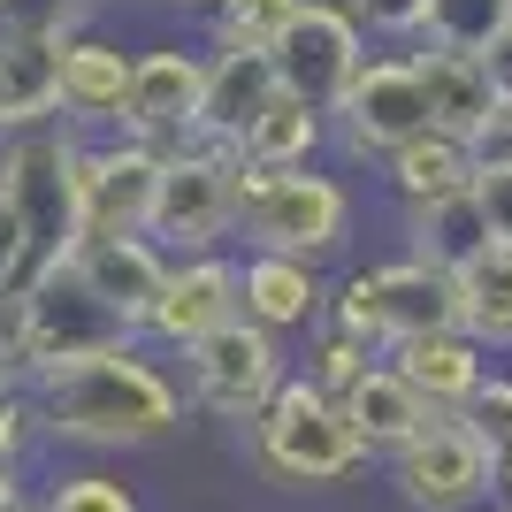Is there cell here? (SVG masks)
Segmentation results:
<instances>
[{"mask_svg": "<svg viewBox=\"0 0 512 512\" xmlns=\"http://www.w3.org/2000/svg\"><path fill=\"white\" fill-rule=\"evenodd\" d=\"M337 406H344V421H352V436L367 444V459H398V451H406L413 436L436 421V413L421 406V390H413L390 360H375L360 383L337 398Z\"/></svg>", "mask_w": 512, "mask_h": 512, "instance_id": "19", "label": "cell"}, {"mask_svg": "<svg viewBox=\"0 0 512 512\" xmlns=\"http://www.w3.org/2000/svg\"><path fill=\"white\" fill-rule=\"evenodd\" d=\"M123 92H130V46L85 23V31L62 46V130H77V138H115V130H123Z\"/></svg>", "mask_w": 512, "mask_h": 512, "instance_id": "15", "label": "cell"}, {"mask_svg": "<svg viewBox=\"0 0 512 512\" xmlns=\"http://www.w3.org/2000/svg\"><path fill=\"white\" fill-rule=\"evenodd\" d=\"M375 360H383V352H367L360 337H344V329H329V321H321L314 337H306V360H299V375H306L314 390H329V398H344V390L360 383V375H367Z\"/></svg>", "mask_w": 512, "mask_h": 512, "instance_id": "29", "label": "cell"}, {"mask_svg": "<svg viewBox=\"0 0 512 512\" xmlns=\"http://www.w3.org/2000/svg\"><path fill=\"white\" fill-rule=\"evenodd\" d=\"M512 23V0H428V23L413 46H444V54H482Z\"/></svg>", "mask_w": 512, "mask_h": 512, "instance_id": "27", "label": "cell"}, {"mask_svg": "<svg viewBox=\"0 0 512 512\" xmlns=\"http://www.w3.org/2000/svg\"><path fill=\"white\" fill-rule=\"evenodd\" d=\"M421 130H428V100H421V69H413V54L375 46V54H367V69L352 77V92L329 107V138H337L352 161L383 169L390 153L413 146Z\"/></svg>", "mask_w": 512, "mask_h": 512, "instance_id": "9", "label": "cell"}, {"mask_svg": "<svg viewBox=\"0 0 512 512\" xmlns=\"http://www.w3.org/2000/svg\"><path fill=\"white\" fill-rule=\"evenodd\" d=\"M482 77H490L497 107H512V23H505V31H497L490 46H482Z\"/></svg>", "mask_w": 512, "mask_h": 512, "instance_id": "38", "label": "cell"}, {"mask_svg": "<svg viewBox=\"0 0 512 512\" xmlns=\"http://www.w3.org/2000/svg\"><path fill=\"white\" fill-rule=\"evenodd\" d=\"M23 497H31V490H23V474H16V467H0V512H16Z\"/></svg>", "mask_w": 512, "mask_h": 512, "instance_id": "39", "label": "cell"}, {"mask_svg": "<svg viewBox=\"0 0 512 512\" xmlns=\"http://www.w3.org/2000/svg\"><path fill=\"white\" fill-rule=\"evenodd\" d=\"M0 8H8V0H0Z\"/></svg>", "mask_w": 512, "mask_h": 512, "instance_id": "43", "label": "cell"}, {"mask_svg": "<svg viewBox=\"0 0 512 512\" xmlns=\"http://www.w3.org/2000/svg\"><path fill=\"white\" fill-rule=\"evenodd\" d=\"M283 375H291L283 344L237 314V321H222L214 337H199L192 352H184V406L207 413V421L253 428L260 413H268V398L283 390Z\"/></svg>", "mask_w": 512, "mask_h": 512, "instance_id": "6", "label": "cell"}, {"mask_svg": "<svg viewBox=\"0 0 512 512\" xmlns=\"http://www.w3.org/2000/svg\"><path fill=\"white\" fill-rule=\"evenodd\" d=\"M237 314L268 329V337H314L329 321V276L314 260H291V253H237Z\"/></svg>", "mask_w": 512, "mask_h": 512, "instance_id": "14", "label": "cell"}, {"mask_svg": "<svg viewBox=\"0 0 512 512\" xmlns=\"http://www.w3.org/2000/svg\"><path fill=\"white\" fill-rule=\"evenodd\" d=\"M474 207L490 245H512V169H474Z\"/></svg>", "mask_w": 512, "mask_h": 512, "instance_id": "34", "label": "cell"}, {"mask_svg": "<svg viewBox=\"0 0 512 512\" xmlns=\"http://www.w3.org/2000/svg\"><path fill=\"white\" fill-rule=\"evenodd\" d=\"M0 375H23V291L0 283Z\"/></svg>", "mask_w": 512, "mask_h": 512, "instance_id": "36", "label": "cell"}, {"mask_svg": "<svg viewBox=\"0 0 512 512\" xmlns=\"http://www.w3.org/2000/svg\"><path fill=\"white\" fill-rule=\"evenodd\" d=\"M0 283L8 291H23L31 283V237H23V214L0 199Z\"/></svg>", "mask_w": 512, "mask_h": 512, "instance_id": "35", "label": "cell"}, {"mask_svg": "<svg viewBox=\"0 0 512 512\" xmlns=\"http://www.w3.org/2000/svg\"><path fill=\"white\" fill-rule=\"evenodd\" d=\"M161 161L169 153L138 138H85L77 192H85V237H146L153 199H161Z\"/></svg>", "mask_w": 512, "mask_h": 512, "instance_id": "12", "label": "cell"}, {"mask_svg": "<svg viewBox=\"0 0 512 512\" xmlns=\"http://www.w3.org/2000/svg\"><path fill=\"white\" fill-rule=\"evenodd\" d=\"M62 46L39 31H0V138L62 123Z\"/></svg>", "mask_w": 512, "mask_h": 512, "instance_id": "17", "label": "cell"}, {"mask_svg": "<svg viewBox=\"0 0 512 512\" xmlns=\"http://www.w3.org/2000/svg\"><path fill=\"white\" fill-rule=\"evenodd\" d=\"M0 383H8V375H0Z\"/></svg>", "mask_w": 512, "mask_h": 512, "instance_id": "44", "label": "cell"}, {"mask_svg": "<svg viewBox=\"0 0 512 512\" xmlns=\"http://www.w3.org/2000/svg\"><path fill=\"white\" fill-rule=\"evenodd\" d=\"M383 467H390V490H398L406 512H490L497 505V467L459 413H436Z\"/></svg>", "mask_w": 512, "mask_h": 512, "instance_id": "8", "label": "cell"}, {"mask_svg": "<svg viewBox=\"0 0 512 512\" xmlns=\"http://www.w3.org/2000/svg\"><path fill=\"white\" fill-rule=\"evenodd\" d=\"M321 153H329V115H314L306 100L276 92L268 115L245 130L237 161H245V169H268V176H291V169H321Z\"/></svg>", "mask_w": 512, "mask_h": 512, "instance_id": "23", "label": "cell"}, {"mask_svg": "<svg viewBox=\"0 0 512 512\" xmlns=\"http://www.w3.org/2000/svg\"><path fill=\"white\" fill-rule=\"evenodd\" d=\"M161 8H184V16H214V0H161Z\"/></svg>", "mask_w": 512, "mask_h": 512, "instance_id": "40", "label": "cell"}, {"mask_svg": "<svg viewBox=\"0 0 512 512\" xmlns=\"http://www.w3.org/2000/svg\"><path fill=\"white\" fill-rule=\"evenodd\" d=\"M474 146L467 138H451V130H421L413 146H398L383 161V184H390V199L398 207H428V199H459V192H474Z\"/></svg>", "mask_w": 512, "mask_h": 512, "instance_id": "22", "label": "cell"}, {"mask_svg": "<svg viewBox=\"0 0 512 512\" xmlns=\"http://www.w3.org/2000/svg\"><path fill=\"white\" fill-rule=\"evenodd\" d=\"M413 69H421V100H428V130H451V138H482V123L497 115V92L482 77V54H444V46H413Z\"/></svg>", "mask_w": 512, "mask_h": 512, "instance_id": "21", "label": "cell"}, {"mask_svg": "<svg viewBox=\"0 0 512 512\" xmlns=\"http://www.w3.org/2000/svg\"><path fill=\"white\" fill-rule=\"evenodd\" d=\"M459 421L482 436V451H490V467H497V482H505V474H512V375H497V367H490Z\"/></svg>", "mask_w": 512, "mask_h": 512, "instance_id": "30", "label": "cell"}, {"mask_svg": "<svg viewBox=\"0 0 512 512\" xmlns=\"http://www.w3.org/2000/svg\"><path fill=\"white\" fill-rule=\"evenodd\" d=\"M69 268H77L130 329H146L153 299H161V283H169V253H161L153 237H85V245L69 253Z\"/></svg>", "mask_w": 512, "mask_h": 512, "instance_id": "18", "label": "cell"}, {"mask_svg": "<svg viewBox=\"0 0 512 512\" xmlns=\"http://www.w3.org/2000/svg\"><path fill=\"white\" fill-rule=\"evenodd\" d=\"M46 451V421H39V398H31V383L23 375H8L0 383V467H31Z\"/></svg>", "mask_w": 512, "mask_h": 512, "instance_id": "31", "label": "cell"}, {"mask_svg": "<svg viewBox=\"0 0 512 512\" xmlns=\"http://www.w3.org/2000/svg\"><path fill=\"white\" fill-rule=\"evenodd\" d=\"M31 512H146V505H138V490H130L123 474L69 467V474H54V482L31 497Z\"/></svg>", "mask_w": 512, "mask_h": 512, "instance_id": "28", "label": "cell"}, {"mask_svg": "<svg viewBox=\"0 0 512 512\" xmlns=\"http://www.w3.org/2000/svg\"><path fill=\"white\" fill-rule=\"evenodd\" d=\"M16 512H31V497H23V505H16Z\"/></svg>", "mask_w": 512, "mask_h": 512, "instance_id": "42", "label": "cell"}, {"mask_svg": "<svg viewBox=\"0 0 512 512\" xmlns=\"http://www.w3.org/2000/svg\"><path fill=\"white\" fill-rule=\"evenodd\" d=\"M459 329L482 352H512V245H490L459 268Z\"/></svg>", "mask_w": 512, "mask_h": 512, "instance_id": "25", "label": "cell"}, {"mask_svg": "<svg viewBox=\"0 0 512 512\" xmlns=\"http://www.w3.org/2000/svg\"><path fill=\"white\" fill-rule=\"evenodd\" d=\"M77 161H85V138L62 130V123L0 138V199L23 214L31 276H39V268H62V260L85 245V192H77Z\"/></svg>", "mask_w": 512, "mask_h": 512, "instance_id": "4", "label": "cell"}, {"mask_svg": "<svg viewBox=\"0 0 512 512\" xmlns=\"http://www.w3.org/2000/svg\"><path fill=\"white\" fill-rule=\"evenodd\" d=\"M31 398H39L46 444L69 451H146L169 444L184 428V383L153 360V344H123V352H100V360L77 367H46V375H23Z\"/></svg>", "mask_w": 512, "mask_h": 512, "instance_id": "1", "label": "cell"}, {"mask_svg": "<svg viewBox=\"0 0 512 512\" xmlns=\"http://www.w3.org/2000/svg\"><path fill=\"white\" fill-rule=\"evenodd\" d=\"M153 245L169 260L184 253H230L237 245V153L222 146H176L161 161V199H153Z\"/></svg>", "mask_w": 512, "mask_h": 512, "instance_id": "7", "label": "cell"}, {"mask_svg": "<svg viewBox=\"0 0 512 512\" xmlns=\"http://www.w3.org/2000/svg\"><path fill=\"white\" fill-rule=\"evenodd\" d=\"M398 230H406V253L428 260V268H444V276H459L474 253H490V230H482L474 192L428 199V207H398Z\"/></svg>", "mask_w": 512, "mask_h": 512, "instance_id": "24", "label": "cell"}, {"mask_svg": "<svg viewBox=\"0 0 512 512\" xmlns=\"http://www.w3.org/2000/svg\"><path fill=\"white\" fill-rule=\"evenodd\" d=\"M245 451H253L260 482H276V490H337V482H352L367 467V444L352 436L344 406L329 390H314L299 367L283 375L268 413L245 428Z\"/></svg>", "mask_w": 512, "mask_h": 512, "instance_id": "2", "label": "cell"}, {"mask_svg": "<svg viewBox=\"0 0 512 512\" xmlns=\"http://www.w3.org/2000/svg\"><path fill=\"white\" fill-rule=\"evenodd\" d=\"M398 375H406L413 390H421L428 413H467V398L482 390V375H490V352L467 337V329H444V337H413L398 344V352H383Z\"/></svg>", "mask_w": 512, "mask_h": 512, "instance_id": "20", "label": "cell"}, {"mask_svg": "<svg viewBox=\"0 0 512 512\" xmlns=\"http://www.w3.org/2000/svg\"><path fill=\"white\" fill-rule=\"evenodd\" d=\"M306 0H214L207 46H237V54H276V39L299 23Z\"/></svg>", "mask_w": 512, "mask_h": 512, "instance_id": "26", "label": "cell"}, {"mask_svg": "<svg viewBox=\"0 0 512 512\" xmlns=\"http://www.w3.org/2000/svg\"><path fill=\"white\" fill-rule=\"evenodd\" d=\"M352 237V184L337 169H245L237 161V245L245 253H291V260H329Z\"/></svg>", "mask_w": 512, "mask_h": 512, "instance_id": "3", "label": "cell"}, {"mask_svg": "<svg viewBox=\"0 0 512 512\" xmlns=\"http://www.w3.org/2000/svg\"><path fill=\"white\" fill-rule=\"evenodd\" d=\"M344 8H352V23L367 39H383V46H413L428 23V0H344Z\"/></svg>", "mask_w": 512, "mask_h": 512, "instance_id": "33", "label": "cell"}, {"mask_svg": "<svg viewBox=\"0 0 512 512\" xmlns=\"http://www.w3.org/2000/svg\"><path fill=\"white\" fill-rule=\"evenodd\" d=\"M199 100H207V46L153 39L130 46V92H123V130L153 153H176L199 138Z\"/></svg>", "mask_w": 512, "mask_h": 512, "instance_id": "10", "label": "cell"}, {"mask_svg": "<svg viewBox=\"0 0 512 512\" xmlns=\"http://www.w3.org/2000/svg\"><path fill=\"white\" fill-rule=\"evenodd\" d=\"M222 321H237V253H184V260H169V283H161V299H153L138 344L184 360Z\"/></svg>", "mask_w": 512, "mask_h": 512, "instance_id": "13", "label": "cell"}, {"mask_svg": "<svg viewBox=\"0 0 512 512\" xmlns=\"http://www.w3.org/2000/svg\"><path fill=\"white\" fill-rule=\"evenodd\" d=\"M490 512H497V505H490Z\"/></svg>", "mask_w": 512, "mask_h": 512, "instance_id": "45", "label": "cell"}, {"mask_svg": "<svg viewBox=\"0 0 512 512\" xmlns=\"http://www.w3.org/2000/svg\"><path fill=\"white\" fill-rule=\"evenodd\" d=\"M123 344H138V329L69 260L62 268H39V276L23 283V375L100 360V352H123Z\"/></svg>", "mask_w": 512, "mask_h": 512, "instance_id": "5", "label": "cell"}, {"mask_svg": "<svg viewBox=\"0 0 512 512\" xmlns=\"http://www.w3.org/2000/svg\"><path fill=\"white\" fill-rule=\"evenodd\" d=\"M497 512H512V474H505V482H497Z\"/></svg>", "mask_w": 512, "mask_h": 512, "instance_id": "41", "label": "cell"}, {"mask_svg": "<svg viewBox=\"0 0 512 512\" xmlns=\"http://www.w3.org/2000/svg\"><path fill=\"white\" fill-rule=\"evenodd\" d=\"M474 161H482V169H512V107H497L490 123H482V138H474Z\"/></svg>", "mask_w": 512, "mask_h": 512, "instance_id": "37", "label": "cell"}, {"mask_svg": "<svg viewBox=\"0 0 512 512\" xmlns=\"http://www.w3.org/2000/svg\"><path fill=\"white\" fill-rule=\"evenodd\" d=\"M100 0H8L0 8V31H39V39H77L92 23Z\"/></svg>", "mask_w": 512, "mask_h": 512, "instance_id": "32", "label": "cell"}, {"mask_svg": "<svg viewBox=\"0 0 512 512\" xmlns=\"http://www.w3.org/2000/svg\"><path fill=\"white\" fill-rule=\"evenodd\" d=\"M276 62L268 54H237V46H207V100H199V146L237 153L245 130L276 100Z\"/></svg>", "mask_w": 512, "mask_h": 512, "instance_id": "16", "label": "cell"}, {"mask_svg": "<svg viewBox=\"0 0 512 512\" xmlns=\"http://www.w3.org/2000/svg\"><path fill=\"white\" fill-rule=\"evenodd\" d=\"M367 54H375V39L352 23L344 0H306L299 23L276 39L268 62H276V85L291 92V100H306L314 115H329V107L352 92V77L367 69Z\"/></svg>", "mask_w": 512, "mask_h": 512, "instance_id": "11", "label": "cell"}]
</instances>
